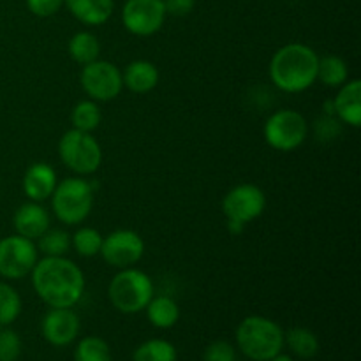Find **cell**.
<instances>
[{
    "instance_id": "obj_1",
    "label": "cell",
    "mask_w": 361,
    "mask_h": 361,
    "mask_svg": "<svg viewBox=\"0 0 361 361\" xmlns=\"http://www.w3.org/2000/svg\"><path fill=\"white\" fill-rule=\"evenodd\" d=\"M32 275V286L49 309H73L85 293V275L67 257H42Z\"/></svg>"
},
{
    "instance_id": "obj_2",
    "label": "cell",
    "mask_w": 361,
    "mask_h": 361,
    "mask_svg": "<svg viewBox=\"0 0 361 361\" xmlns=\"http://www.w3.org/2000/svg\"><path fill=\"white\" fill-rule=\"evenodd\" d=\"M319 55L310 46L291 42L275 51L270 60V80L279 90L300 94L317 81Z\"/></svg>"
},
{
    "instance_id": "obj_3",
    "label": "cell",
    "mask_w": 361,
    "mask_h": 361,
    "mask_svg": "<svg viewBox=\"0 0 361 361\" xmlns=\"http://www.w3.org/2000/svg\"><path fill=\"white\" fill-rule=\"evenodd\" d=\"M236 348L252 361H270L284 349V331L263 316H249L238 324L235 334Z\"/></svg>"
},
{
    "instance_id": "obj_4",
    "label": "cell",
    "mask_w": 361,
    "mask_h": 361,
    "mask_svg": "<svg viewBox=\"0 0 361 361\" xmlns=\"http://www.w3.org/2000/svg\"><path fill=\"white\" fill-rule=\"evenodd\" d=\"M111 305L122 314H137L154 298V282L137 268H122L108 286Z\"/></svg>"
},
{
    "instance_id": "obj_5",
    "label": "cell",
    "mask_w": 361,
    "mask_h": 361,
    "mask_svg": "<svg viewBox=\"0 0 361 361\" xmlns=\"http://www.w3.org/2000/svg\"><path fill=\"white\" fill-rule=\"evenodd\" d=\"M94 207V189L80 176L66 178L56 183L51 194V208L55 217L67 226H76L90 215Z\"/></svg>"
},
{
    "instance_id": "obj_6",
    "label": "cell",
    "mask_w": 361,
    "mask_h": 361,
    "mask_svg": "<svg viewBox=\"0 0 361 361\" xmlns=\"http://www.w3.org/2000/svg\"><path fill=\"white\" fill-rule=\"evenodd\" d=\"M60 161L80 176L92 175L102 162L101 145L92 133L71 129L59 141Z\"/></svg>"
},
{
    "instance_id": "obj_7",
    "label": "cell",
    "mask_w": 361,
    "mask_h": 361,
    "mask_svg": "<svg viewBox=\"0 0 361 361\" xmlns=\"http://www.w3.org/2000/svg\"><path fill=\"white\" fill-rule=\"evenodd\" d=\"M264 208H267V196L263 189L254 183H240L233 187L222 200V212L235 235L242 231L243 226L263 215Z\"/></svg>"
},
{
    "instance_id": "obj_8",
    "label": "cell",
    "mask_w": 361,
    "mask_h": 361,
    "mask_svg": "<svg viewBox=\"0 0 361 361\" xmlns=\"http://www.w3.org/2000/svg\"><path fill=\"white\" fill-rule=\"evenodd\" d=\"M264 141L277 152H293L302 147L309 134L305 116L295 109H279L264 123Z\"/></svg>"
},
{
    "instance_id": "obj_9",
    "label": "cell",
    "mask_w": 361,
    "mask_h": 361,
    "mask_svg": "<svg viewBox=\"0 0 361 361\" xmlns=\"http://www.w3.org/2000/svg\"><path fill=\"white\" fill-rule=\"evenodd\" d=\"M81 88L95 102H108L122 94V71L108 60H94L81 69Z\"/></svg>"
},
{
    "instance_id": "obj_10",
    "label": "cell",
    "mask_w": 361,
    "mask_h": 361,
    "mask_svg": "<svg viewBox=\"0 0 361 361\" xmlns=\"http://www.w3.org/2000/svg\"><path fill=\"white\" fill-rule=\"evenodd\" d=\"M37 263V247L32 240L20 235L0 240V277L20 281L30 275Z\"/></svg>"
},
{
    "instance_id": "obj_11",
    "label": "cell",
    "mask_w": 361,
    "mask_h": 361,
    "mask_svg": "<svg viewBox=\"0 0 361 361\" xmlns=\"http://www.w3.org/2000/svg\"><path fill=\"white\" fill-rule=\"evenodd\" d=\"M166 16L164 0H127L122 9L123 27L137 37L157 34Z\"/></svg>"
},
{
    "instance_id": "obj_12",
    "label": "cell",
    "mask_w": 361,
    "mask_h": 361,
    "mask_svg": "<svg viewBox=\"0 0 361 361\" xmlns=\"http://www.w3.org/2000/svg\"><path fill=\"white\" fill-rule=\"evenodd\" d=\"M102 259L113 268H130L143 257L145 242L136 231L118 229L102 238Z\"/></svg>"
},
{
    "instance_id": "obj_13",
    "label": "cell",
    "mask_w": 361,
    "mask_h": 361,
    "mask_svg": "<svg viewBox=\"0 0 361 361\" xmlns=\"http://www.w3.org/2000/svg\"><path fill=\"white\" fill-rule=\"evenodd\" d=\"M80 317L73 309H49L42 317V337L55 348H66L73 344L80 335Z\"/></svg>"
},
{
    "instance_id": "obj_14",
    "label": "cell",
    "mask_w": 361,
    "mask_h": 361,
    "mask_svg": "<svg viewBox=\"0 0 361 361\" xmlns=\"http://www.w3.org/2000/svg\"><path fill=\"white\" fill-rule=\"evenodd\" d=\"M56 183L59 182H56L55 169L46 162H35L25 171L21 187H23V192L28 200L41 203V201L51 197Z\"/></svg>"
},
{
    "instance_id": "obj_15",
    "label": "cell",
    "mask_w": 361,
    "mask_h": 361,
    "mask_svg": "<svg viewBox=\"0 0 361 361\" xmlns=\"http://www.w3.org/2000/svg\"><path fill=\"white\" fill-rule=\"evenodd\" d=\"M13 222L16 235L35 242L39 236H42L49 229V214L44 207H41L35 201H30V203H25L18 208Z\"/></svg>"
},
{
    "instance_id": "obj_16",
    "label": "cell",
    "mask_w": 361,
    "mask_h": 361,
    "mask_svg": "<svg viewBox=\"0 0 361 361\" xmlns=\"http://www.w3.org/2000/svg\"><path fill=\"white\" fill-rule=\"evenodd\" d=\"M338 94L334 99V113L342 123L358 129L361 126V81H345L338 87Z\"/></svg>"
},
{
    "instance_id": "obj_17",
    "label": "cell",
    "mask_w": 361,
    "mask_h": 361,
    "mask_svg": "<svg viewBox=\"0 0 361 361\" xmlns=\"http://www.w3.org/2000/svg\"><path fill=\"white\" fill-rule=\"evenodd\" d=\"M69 13L88 27L104 25L115 11V0H63Z\"/></svg>"
},
{
    "instance_id": "obj_18",
    "label": "cell",
    "mask_w": 361,
    "mask_h": 361,
    "mask_svg": "<svg viewBox=\"0 0 361 361\" xmlns=\"http://www.w3.org/2000/svg\"><path fill=\"white\" fill-rule=\"evenodd\" d=\"M123 87L134 94H148L159 83V69L148 60H134L122 73Z\"/></svg>"
},
{
    "instance_id": "obj_19",
    "label": "cell",
    "mask_w": 361,
    "mask_h": 361,
    "mask_svg": "<svg viewBox=\"0 0 361 361\" xmlns=\"http://www.w3.org/2000/svg\"><path fill=\"white\" fill-rule=\"evenodd\" d=\"M145 310H147L148 321L161 330H169L180 319V307L171 296H154Z\"/></svg>"
},
{
    "instance_id": "obj_20",
    "label": "cell",
    "mask_w": 361,
    "mask_h": 361,
    "mask_svg": "<svg viewBox=\"0 0 361 361\" xmlns=\"http://www.w3.org/2000/svg\"><path fill=\"white\" fill-rule=\"evenodd\" d=\"M284 345L289 351L302 360H312L319 353V338L312 330L303 326H295L284 334Z\"/></svg>"
},
{
    "instance_id": "obj_21",
    "label": "cell",
    "mask_w": 361,
    "mask_h": 361,
    "mask_svg": "<svg viewBox=\"0 0 361 361\" xmlns=\"http://www.w3.org/2000/svg\"><path fill=\"white\" fill-rule=\"evenodd\" d=\"M69 55L76 63L87 66L101 55L99 39L90 32H76L69 41Z\"/></svg>"
},
{
    "instance_id": "obj_22",
    "label": "cell",
    "mask_w": 361,
    "mask_h": 361,
    "mask_svg": "<svg viewBox=\"0 0 361 361\" xmlns=\"http://www.w3.org/2000/svg\"><path fill=\"white\" fill-rule=\"evenodd\" d=\"M349 67L341 56L326 55L317 63V81L330 88H338L348 81Z\"/></svg>"
},
{
    "instance_id": "obj_23",
    "label": "cell",
    "mask_w": 361,
    "mask_h": 361,
    "mask_svg": "<svg viewBox=\"0 0 361 361\" xmlns=\"http://www.w3.org/2000/svg\"><path fill=\"white\" fill-rule=\"evenodd\" d=\"M178 353L171 342L164 338H150L137 345L133 353V361H176Z\"/></svg>"
},
{
    "instance_id": "obj_24",
    "label": "cell",
    "mask_w": 361,
    "mask_h": 361,
    "mask_svg": "<svg viewBox=\"0 0 361 361\" xmlns=\"http://www.w3.org/2000/svg\"><path fill=\"white\" fill-rule=\"evenodd\" d=\"M74 361H113L111 348L97 335L83 337L74 349Z\"/></svg>"
},
{
    "instance_id": "obj_25",
    "label": "cell",
    "mask_w": 361,
    "mask_h": 361,
    "mask_svg": "<svg viewBox=\"0 0 361 361\" xmlns=\"http://www.w3.org/2000/svg\"><path fill=\"white\" fill-rule=\"evenodd\" d=\"M101 108L97 102L88 99V101L78 102L71 113V122H73V129L83 130V133H92L101 123Z\"/></svg>"
},
{
    "instance_id": "obj_26",
    "label": "cell",
    "mask_w": 361,
    "mask_h": 361,
    "mask_svg": "<svg viewBox=\"0 0 361 361\" xmlns=\"http://www.w3.org/2000/svg\"><path fill=\"white\" fill-rule=\"evenodd\" d=\"M21 314V296L13 286L0 282V328L11 326Z\"/></svg>"
},
{
    "instance_id": "obj_27",
    "label": "cell",
    "mask_w": 361,
    "mask_h": 361,
    "mask_svg": "<svg viewBox=\"0 0 361 361\" xmlns=\"http://www.w3.org/2000/svg\"><path fill=\"white\" fill-rule=\"evenodd\" d=\"M102 238L104 236L94 228H80L71 238V247L76 250L78 256L81 257H94L99 256L102 247Z\"/></svg>"
},
{
    "instance_id": "obj_28",
    "label": "cell",
    "mask_w": 361,
    "mask_h": 361,
    "mask_svg": "<svg viewBox=\"0 0 361 361\" xmlns=\"http://www.w3.org/2000/svg\"><path fill=\"white\" fill-rule=\"evenodd\" d=\"M37 252L44 254V257H62L71 249V236L63 229H51L37 238Z\"/></svg>"
},
{
    "instance_id": "obj_29",
    "label": "cell",
    "mask_w": 361,
    "mask_h": 361,
    "mask_svg": "<svg viewBox=\"0 0 361 361\" xmlns=\"http://www.w3.org/2000/svg\"><path fill=\"white\" fill-rule=\"evenodd\" d=\"M21 344L20 335L9 326L0 328V361H18L21 356Z\"/></svg>"
},
{
    "instance_id": "obj_30",
    "label": "cell",
    "mask_w": 361,
    "mask_h": 361,
    "mask_svg": "<svg viewBox=\"0 0 361 361\" xmlns=\"http://www.w3.org/2000/svg\"><path fill=\"white\" fill-rule=\"evenodd\" d=\"M203 361H240L235 345L226 341H215L204 349Z\"/></svg>"
},
{
    "instance_id": "obj_31",
    "label": "cell",
    "mask_w": 361,
    "mask_h": 361,
    "mask_svg": "<svg viewBox=\"0 0 361 361\" xmlns=\"http://www.w3.org/2000/svg\"><path fill=\"white\" fill-rule=\"evenodd\" d=\"M63 6V0H27V7L34 16L49 18L59 13Z\"/></svg>"
},
{
    "instance_id": "obj_32",
    "label": "cell",
    "mask_w": 361,
    "mask_h": 361,
    "mask_svg": "<svg viewBox=\"0 0 361 361\" xmlns=\"http://www.w3.org/2000/svg\"><path fill=\"white\" fill-rule=\"evenodd\" d=\"M164 7L173 16H187L194 9V0H164Z\"/></svg>"
},
{
    "instance_id": "obj_33",
    "label": "cell",
    "mask_w": 361,
    "mask_h": 361,
    "mask_svg": "<svg viewBox=\"0 0 361 361\" xmlns=\"http://www.w3.org/2000/svg\"><path fill=\"white\" fill-rule=\"evenodd\" d=\"M270 361H295L289 355H284V353H279L277 356H274Z\"/></svg>"
}]
</instances>
